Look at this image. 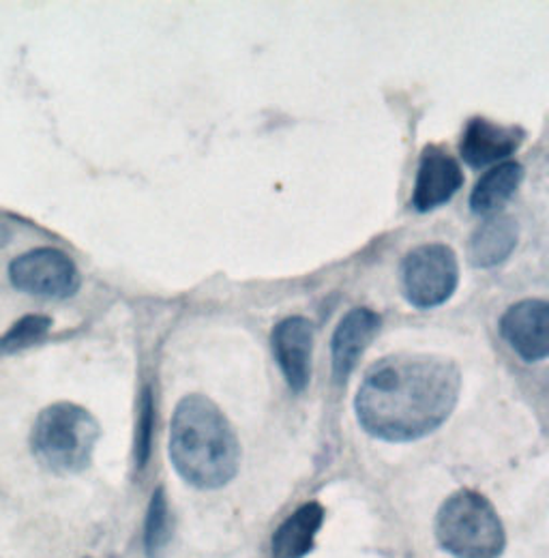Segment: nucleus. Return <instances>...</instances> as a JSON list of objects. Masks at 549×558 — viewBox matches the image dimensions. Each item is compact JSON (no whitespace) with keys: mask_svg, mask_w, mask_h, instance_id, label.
<instances>
[{"mask_svg":"<svg viewBox=\"0 0 549 558\" xmlns=\"http://www.w3.org/2000/svg\"><path fill=\"white\" fill-rule=\"evenodd\" d=\"M460 389V367L447 356L389 354L367 369L354 409L374 438L406 442L427 436L451 417Z\"/></svg>","mask_w":549,"mask_h":558,"instance_id":"obj_1","label":"nucleus"},{"mask_svg":"<svg viewBox=\"0 0 549 558\" xmlns=\"http://www.w3.org/2000/svg\"><path fill=\"white\" fill-rule=\"evenodd\" d=\"M170 460L194 488H223L234 480L241 464L236 432L206 396L192 393L179 402L170 423Z\"/></svg>","mask_w":549,"mask_h":558,"instance_id":"obj_2","label":"nucleus"},{"mask_svg":"<svg viewBox=\"0 0 549 558\" xmlns=\"http://www.w3.org/2000/svg\"><path fill=\"white\" fill-rule=\"evenodd\" d=\"M99 436L101 427L86 409L59 402L39 413L30 434V449L48 471L73 475L88 469Z\"/></svg>","mask_w":549,"mask_h":558,"instance_id":"obj_3","label":"nucleus"},{"mask_svg":"<svg viewBox=\"0 0 549 558\" xmlns=\"http://www.w3.org/2000/svg\"><path fill=\"white\" fill-rule=\"evenodd\" d=\"M436 537L455 558H500L507 535L493 505L475 489H460L438 511Z\"/></svg>","mask_w":549,"mask_h":558,"instance_id":"obj_4","label":"nucleus"},{"mask_svg":"<svg viewBox=\"0 0 549 558\" xmlns=\"http://www.w3.org/2000/svg\"><path fill=\"white\" fill-rule=\"evenodd\" d=\"M460 281L455 252L444 243H425L402 260V288L414 307L429 310L449 301Z\"/></svg>","mask_w":549,"mask_h":558,"instance_id":"obj_5","label":"nucleus"},{"mask_svg":"<svg viewBox=\"0 0 549 558\" xmlns=\"http://www.w3.org/2000/svg\"><path fill=\"white\" fill-rule=\"evenodd\" d=\"M7 276L13 288L35 296L69 299L80 290L75 263L54 247H39L13 258Z\"/></svg>","mask_w":549,"mask_h":558,"instance_id":"obj_6","label":"nucleus"},{"mask_svg":"<svg viewBox=\"0 0 549 558\" xmlns=\"http://www.w3.org/2000/svg\"><path fill=\"white\" fill-rule=\"evenodd\" d=\"M464 185V172L453 155L444 148L425 146L412 192V207L420 213L447 205Z\"/></svg>","mask_w":549,"mask_h":558,"instance_id":"obj_7","label":"nucleus"},{"mask_svg":"<svg viewBox=\"0 0 549 558\" xmlns=\"http://www.w3.org/2000/svg\"><path fill=\"white\" fill-rule=\"evenodd\" d=\"M548 301L524 299L502 314L500 333L524 361H544L548 356Z\"/></svg>","mask_w":549,"mask_h":558,"instance_id":"obj_8","label":"nucleus"},{"mask_svg":"<svg viewBox=\"0 0 549 558\" xmlns=\"http://www.w3.org/2000/svg\"><path fill=\"white\" fill-rule=\"evenodd\" d=\"M316 327L305 316H290L277 323L273 329L274 359L292 391L301 393L309 385L312 352Z\"/></svg>","mask_w":549,"mask_h":558,"instance_id":"obj_9","label":"nucleus"},{"mask_svg":"<svg viewBox=\"0 0 549 558\" xmlns=\"http://www.w3.org/2000/svg\"><path fill=\"white\" fill-rule=\"evenodd\" d=\"M524 136L526 132L522 128L502 125L485 117H475L468 121L462 134L460 153L468 166L485 168L513 155L524 142Z\"/></svg>","mask_w":549,"mask_h":558,"instance_id":"obj_10","label":"nucleus"},{"mask_svg":"<svg viewBox=\"0 0 549 558\" xmlns=\"http://www.w3.org/2000/svg\"><path fill=\"white\" fill-rule=\"evenodd\" d=\"M380 325H382L380 316L369 307H354L343 316L333 333V344H331L333 374L338 380L347 378L358 356L371 344Z\"/></svg>","mask_w":549,"mask_h":558,"instance_id":"obj_11","label":"nucleus"},{"mask_svg":"<svg viewBox=\"0 0 549 558\" xmlns=\"http://www.w3.org/2000/svg\"><path fill=\"white\" fill-rule=\"evenodd\" d=\"M325 509L320 502L301 505L274 531L273 558H305L314 550L316 535L322 526Z\"/></svg>","mask_w":549,"mask_h":558,"instance_id":"obj_12","label":"nucleus"},{"mask_svg":"<svg viewBox=\"0 0 549 558\" xmlns=\"http://www.w3.org/2000/svg\"><path fill=\"white\" fill-rule=\"evenodd\" d=\"M517 221L509 215H491L473 232L468 256L475 267H496L511 256L517 245Z\"/></svg>","mask_w":549,"mask_h":558,"instance_id":"obj_13","label":"nucleus"},{"mask_svg":"<svg viewBox=\"0 0 549 558\" xmlns=\"http://www.w3.org/2000/svg\"><path fill=\"white\" fill-rule=\"evenodd\" d=\"M524 179V166L517 161H500L491 166L471 194V209L477 215H496L515 194Z\"/></svg>","mask_w":549,"mask_h":558,"instance_id":"obj_14","label":"nucleus"},{"mask_svg":"<svg viewBox=\"0 0 549 558\" xmlns=\"http://www.w3.org/2000/svg\"><path fill=\"white\" fill-rule=\"evenodd\" d=\"M170 509H168V498L166 492L159 488L152 498H150V507H148V515H146V553L148 557H159L166 546L170 544Z\"/></svg>","mask_w":549,"mask_h":558,"instance_id":"obj_15","label":"nucleus"},{"mask_svg":"<svg viewBox=\"0 0 549 558\" xmlns=\"http://www.w3.org/2000/svg\"><path fill=\"white\" fill-rule=\"evenodd\" d=\"M52 329V318L30 314L20 318L4 336H0V354H13L17 350L30 349L41 342Z\"/></svg>","mask_w":549,"mask_h":558,"instance_id":"obj_16","label":"nucleus"},{"mask_svg":"<svg viewBox=\"0 0 549 558\" xmlns=\"http://www.w3.org/2000/svg\"><path fill=\"white\" fill-rule=\"evenodd\" d=\"M152 423H155V402L152 393L146 387L139 402V417L136 429V462L137 469H144L150 456V436H152Z\"/></svg>","mask_w":549,"mask_h":558,"instance_id":"obj_17","label":"nucleus"},{"mask_svg":"<svg viewBox=\"0 0 549 558\" xmlns=\"http://www.w3.org/2000/svg\"><path fill=\"white\" fill-rule=\"evenodd\" d=\"M9 239H11V230L0 221V245L9 243Z\"/></svg>","mask_w":549,"mask_h":558,"instance_id":"obj_18","label":"nucleus"}]
</instances>
